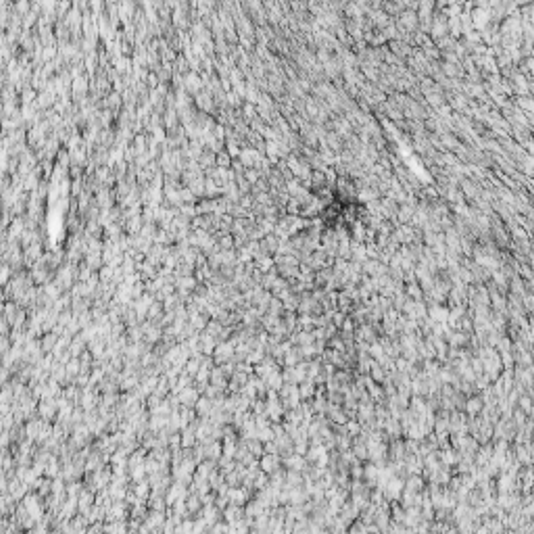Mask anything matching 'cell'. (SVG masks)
<instances>
[{
	"mask_svg": "<svg viewBox=\"0 0 534 534\" xmlns=\"http://www.w3.org/2000/svg\"><path fill=\"white\" fill-rule=\"evenodd\" d=\"M282 466V457L278 453H263L259 457V470H263L265 474H271Z\"/></svg>",
	"mask_w": 534,
	"mask_h": 534,
	"instance_id": "obj_1",
	"label": "cell"
},
{
	"mask_svg": "<svg viewBox=\"0 0 534 534\" xmlns=\"http://www.w3.org/2000/svg\"><path fill=\"white\" fill-rule=\"evenodd\" d=\"M282 466L286 468V470H299V472H303L305 466H307V459L301 453H288V455L282 457Z\"/></svg>",
	"mask_w": 534,
	"mask_h": 534,
	"instance_id": "obj_2",
	"label": "cell"
},
{
	"mask_svg": "<svg viewBox=\"0 0 534 534\" xmlns=\"http://www.w3.org/2000/svg\"><path fill=\"white\" fill-rule=\"evenodd\" d=\"M403 292H405L407 299H411V301H424V290H422V286L418 284V280H415V282H407L405 286H403Z\"/></svg>",
	"mask_w": 534,
	"mask_h": 534,
	"instance_id": "obj_3",
	"label": "cell"
},
{
	"mask_svg": "<svg viewBox=\"0 0 534 534\" xmlns=\"http://www.w3.org/2000/svg\"><path fill=\"white\" fill-rule=\"evenodd\" d=\"M255 267H259V271H269L271 267H276V263H274V259H271L267 253H263V255H257V261H255Z\"/></svg>",
	"mask_w": 534,
	"mask_h": 534,
	"instance_id": "obj_4",
	"label": "cell"
},
{
	"mask_svg": "<svg viewBox=\"0 0 534 534\" xmlns=\"http://www.w3.org/2000/svg\"><path fill=\"white\" fill-rule=\"evenodd\" d=\"M180 399H182L184 405H192L194 399H196V390H192V388H188V386H186V390L180 395Z\"/></svg>",
	"mask_w": 534,
	"mask_h": 534,
	"instance_id": "obj_5",
	"label": "cell"
}]
</instances>
